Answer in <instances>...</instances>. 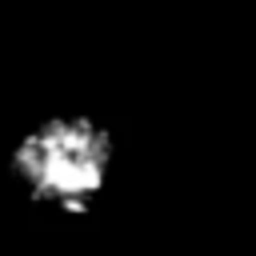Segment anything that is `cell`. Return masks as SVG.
<instances>
[{"mask_svg": "<svg viewBox=\"0 0 256 256\" xmlns=\"http://www.w3.org/2000/svg\"><path fill=\"white\" fill-rule=\"evenodd\" d=\"M112 156L116 140L108 124L88 112H48L16 136L8 172L20 192L44 212L80 216L104 196Z\"/></svg>", "mask_w": 256, "mask_h": 256, "instance_id": "obj_1", "label": "cell"}]
</instances>
